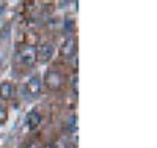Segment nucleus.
Wrapping results in <instances>:
<instances>
[{
  "instance_id": "obj_1",
  "label": "nucleus",
  "mask_w": 157,
  "mask_h": 148,
  "mask_svg": "<svg viewBox=\"0 0 157 148\" xmlns=\"http://www.w3.org/2000/svg\"><path fill=\"white\" fill-rule=\"evenodd\" d=\"M38 47L36 46H25L22 50H21V62L27 66H32L38 58Z\"/></svg>"
},
{
  "instance_id": "obj_2",
  "label": "nucleus",
  "mask_w": 157,
  "mask_h": 148,
  "mask_svg": "<svg viewBox=\"0 0 157 148\" xmlns=\"http://www.w3.org/2000/svg\"><path fill=\"white\" fill-rule=\"evenodd\" d=\"M41 87H43V82L41 79H39L38 76H33L30 77V80L27 82V91L30 96H38L39 93H41Z\"/></svg>"
},
{
  "instance_id": "obj_3",
  "label": "nucleus",
  "mask_w": 157,
  "mask_h": 148,
  "mask_svg": "<svg viewBox=\"0 0 157 148\" xmlns=\"http://www.w3.org/2000/svg\"><path fill=\"white\" fill-rule=\"evenodd\" d=\"M46 82H47L49 88L58 90V88L63 85V77H61V74H58V73H55V71H50V73H47Z\"/></svg>"
},
{
  "instance_id": "obj_4",
  "label": "nucleus",
  "mask_w": 157,
  "mask_h": 148,
  "mask_svg": "<svg viewBox=\"0 0 157 148\" xmlns=\"http://www.w3.org/2000/svg\"><path fill=\"white\" fill-rule=\"evenodd\" d=\"M60 52H61V55H63V57L69 58V57L72 55V54L75 52V38L69 36V38L66 39V41H64V43L61 44Z\"/></svg>"
},
{
  "instance_id": "obj_5",
  "label": "nucleus",
  "mask_w": 157,
  "mask_h": 148,
  "mask_svg": "<svg viewBox=\"0 0 157 148\" xmlns=\"http://www.w3.org/2000/svg\"><path fill=\"white\" fill-rule=\"evenodd\" d=\"M52 55H54V46H52L50 43H44L41 47L38 49L36 58H39V62H47Z\"/></svg>"
},
{
  "instance_id": "obj_6",
  "label": "nucleus",
  "mask_w": 157,
  "mask_h": 148,
  "mask_svg": "<svg viewBox=\"0 0 157 148\" xmlns=\"http://www.w3.org/2000/svg\"><path fill=\"white\" fill-rule=\"evenodd\" d=\"M39 123H41V115L38 112H30L27 115V126L30 129H36L39 126Z\"/></svg>"
},
{
  "instance_id": "obj_7",
  "label": "nucleus",
  "mask_w": 157,
  "mask_h": 148,
  "mask_svg": "<svg viewBox=\"0 0 157 148\" xmlns=\"http://www.w3.org/2000/svg\"><path fill=\"white\" fill-rule=\"evenodd\" d=\"M13 91H14V88H13L10 82H3L0 85V96H2V99H10L13 96Z\"/></svg>"
},
{
  "instance_id": "obj_8",
  "label": "nucleus",
  "mask_w": 157,
  "mask_h": 148,
  "mask_svg": "<svg viewBox=\"0 0 157 148\" xmlns=\"http://www.w3.org/2000/svg\"><path fill=\"white\" fill-rule=\"evenodd\" d=\"M6 118H8V114H6V109L0 104V123H5L6 122Z\"/></svg>"
},
{
  "instance_id": "obj_9",
  "label": "nucleus",
  "mask_w": 157,
  "mask_h": 148,
  "mask_svg": "<svg viewBox=\"0 0 157 148\" xmlns=\"http://www.w3.org/2000/svg\"><path fill=\"white\" fill-rule=\"evenodd\" d=\"M69 129H71L72 132L77 131V117H71V118H69Z\"/></svg>"
},
{
  "instance_id": "obj_10",
  "label": "nucleus",
  "mask_w": 157,
  "mask_h": 148,
  "mask_svg": "<svg viewBox=\"0 0 157 148\" xmlns=\"http://www.w3.org/2000/svg\"><path fill=\"white\" fill-rule=\"evenodd\" d=\"M71 27H72L71 19H66V22H64V29H66V33H69V32H71Z\"/></svg>"
},
{
  "instance_id": "obj_11",
  "label": "nucleus",
  "mask_w": 157,
  "mask_h": 148,
  "mask_svg": "<svg viewBox=\"0 0 157 148\" xmlns=\"http://www.w3.org/2000/svg\"><path fill=\"white\" fill-rule=\"evenodd\" d=\"M77 80H78V76H77V74H74V76H72V79H71V82H72V87L75 88V93H77Z\"/></svg>"
},
{
  "instance_id": "obj_12",
  "label": "nucleus",
  "mask_w": 157,
  "mask_h": 148,
  "mask_svg": "<svg viewBox=\"0 0 157 148\" xmlns=\"http://www.w3.org/2000/svg\"><path fill=\"white\" fill-rule=\"evenodd\" d=\"M27 148H41V145H39L38 142H32V143L27 145Z\"/></svg>"
},
{
  "instance_id": "obj_13",
  "label": "nucleus",
  "mask_w": 157,
  "mask_h": 148,
  "mask_svg": "<svg viewBox=\"0 0 157 148\" xmlns=\"http://www.w3.org/2000/svg\"><path fill=\"white\" fill-rule=\"evenodd\" d=\"M46 148H52V146H46Z\"/></svg>"
}]
</instances>
